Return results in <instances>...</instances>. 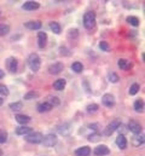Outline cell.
Instances as JSON below:
<instances>
[{
  "label": "cell",
  "mask_w": 145,
  "mask_h": 156,
  "mask_svg": "<svg viewBox=\"0 0 145 156\" xmlns=\"http://www.w3.org/2000/svg\"><path fill=\"white\" fill-rule=\"evenodd\" d=\"M83 26L87 29H92L96 26V13L93 11H88L83 16Z\"/></svg>",
  "instance_id": "6da1fadb"
},
{
  "label": "cell",
  "mask_w": 145,
  "mask_h": 156,
  "mask_svg": "<svg viewBox=\"0 0 145 156\" xmlns=\"http://www.w3.org/2000/svg\"><path fill=\"white\" fill-rule=\"evenodd\" d=\"M40 64H41L40 57L36 55V53H31V55L28 57V65H29V68L31 69L34 73H36V72H38L39 69H40Z\"/></svg>",
  "instance_id": "7a4b0ae2"
},
{
  "label": "cell",
  "mask_w": 145,
  "mask_h": 156,
  "mask_svg": "<svg viewBox=\"0 0 145 156\" xmlns=\"http://www.w3.org/2000/svg\"><path fill=\"white\" fill-rule=\"evenodd\" d=\"M24 138H26V141H27L28 143H31V144H39V143L42 142L44 135H42L40 132H31V133L24 135Z\"/></svg>",
  "instance_id": "3957f363"
},
{
  "label": "cell",
  "mask_w": 145,
  "mask_h": 156,
  "mask_svg": "<svg viewBox=\"0 0 145 156\" xmlns=\"http://www.w3.org/2000/svg\"><path fill=\"white\" fill-rule=\"evenodd\" d=\"M121 126V120H119V119H116V120H114L111 124H109L105 128H104V132H103V134L104 135H106V137H109V135H111L119 127Z\"/></svg>",
  "instance_id": "277c9868"
},
{
  "label": "cell",
  "mask_w": 145,
  "mask_h": 156,
  "mask_svg": "<svg viewBox=\"0 0 145 156\" xmlns=\"http://www.w3.org/2000/svg\"><path fill=\"white\" fill-rule=\"evenodd\" d=\"M45 146H53V145H56L57 144V135H54V134H47L42 138V142H41Z\"/></svg>",
  "instance_id": "5b68a950"
},
{
  "label": "cell",
  "mask_w": 145,
  "mask_h": 156,
  "mask_svg": "<svg viewBox=\"0 0 145 156\" xmlns=\"http://www.w3.org/2000/svg\"><path fill=\"white\" fill-rule=\"evenodd\" d=\"M102 103L104 104L105 107L111 108V107L115 105V98H114V96L110 94V93H105V94L102 97Z\"/></svg>",
  "instance_id": "8992f818"
},
{
  "label": "cell",
  "mask_w": 145,
  "mask_h": 156,
  "mask_svg": "<svg viewBox=\"0 0 145 156\" xmlns=\"http://www.w3.org/2000/svg\"><path fill=\"white\" fill-rule=\"evenodd\" d=\"M63 68H64L63 63L57 62V63H53V64H51L48 67V72H50V74H54V75H56V74H59L63 70Z\"/></svg>",
  "instance_id": "52a82bcc"
},
{
  "label": "cell",
  "mask_w": 145,
  "mask_h": 156,
  "mask_svg": "<svg viewBox=\"0 0 145 156\" xmlns=\"http://www.w3.org/2000/svg\"><path fill=\"white\" fill-rule=\"evenodd\" d=\"M128 128H130V131H131V132H133L134 134H139V133H141V131H143L141 125H140L139 122H137V121H134V120L130 121V124H128Z\"/></svg>",
  "instance_id": "ba28073f"
},
{
  "label": "cell",
  "mask_w": 145,
  "mask_h": 156,
  "mask_svg": "<svg viewBox=\"0 0 145 156\" xmlns=\"http://www.w3.org/2000/svg\"><path fill=\"white\" fill-rule=\"evenodd\" d=\"M47 44V34L45 31H39L38 34V45L40 48H44Z\"/></svg>",
  "instance_id": "9c48e42d"
},
{
  "label": "cell",
  "mask_w": 145,
  "mask_h": 156,
  "mask_svg": "<svg viewBox=\"0 0 145 156\" xmlns=\"http://www.w3.org/2000/svg\"><path fill=\"white\" fill-rule=\"evenodd\" d=\"M39 7H40V5L36 1H27L22 5V9L26 11H34V10H38Z\"/></svg>",
  "instance_id": "30bf717a"
},
{
  "label": "cell",
  "mask_w": 145,
  "mask_h": 156,
  "mask_svg": "<svg viewBox=\"0 0 145 156\" xmlns=\"http://www.w3.org/2000/svg\"><path fill=\"white\" fill-rule=\"evenodd\" d=\"M93 152L97 156H104V155H108L109 152H110V150H109V148L106 145H98L97 148H94Z\"/></svg>",
  "instance_id": "8fae6325"
},
{
  "label": "cell",
  "mask_w": 145,
  "mask_h": 156,
  "mask_svg": "<svg viewBox=\"0 0 145 156\" xmlns=\"http://www.w3.org/2000/svg\"><path fill=\"white\" fill-rule=\"evenodd\" d=\"M17 64H18V62H17V59L13 58V57H11V58H9V59L6 61L7 69H9L11 73H16V70H17Z\"/></svg>",
  "instance_id": "7c38bea8"
},
{
  "label": "cell",
  "mask_w": 145,
  "mask_h": 156,
  "mask_svg": "<svg viewBox=\"0 0 145 156\" xmlns=\"http://www.w3.org/2000/svg\"><path fill=\"white\" fill-rule=\"evenodd\" d=\"M24 27L30 29V30H38L41 28V22L40 21H29L24 24Z\"/></svg>",
  "instance_id": "4fadbf2b"
},
{
  "label": "cell",
  "mask_w": 145,
  "mask_h": 156,
  "mask_svg": "<svg viewBox=\"0 0 145 156\" xmlns=\"http://www.w3.org/2000/svg\"><path fill=\"white\" fill-rule=\"evenodd\" d=\"M116 145L120 148V149H126L127 148V139L123 134H120L117 138H116Z\"/></svg>",
  "instance_id": "5bb4252c"
},
{
  "label": "cell",
  "mask_w": 145,
  "mask_h": 156,
  "mask_svg": "<svg viewBox=\"0 0 145 156\" xmlns=\"http://www.w3.org/2000/svg\"><path fill=\"white\" fill-rule=\"evenodd\" d=\"M117 65H119V68L121 69V70H128V69L132 68L131 62H130V61H127V59H119Z\"/></svg>",
  "instance_id": "9a60e30c"
},
{
  "label": "cell",
  "mask_w": 145,
  "mask_h": 156,
  "mask_svg": "<svg viewBox=\"0 0 145 156\" xmlns=\"http://www.w3.org/2000/svg\"><path fill=\"white\" fill-rule=\"evenodd\" d=\"M65 85H67V81H65L64 79H58V80L54 81V83H53V89H54V90H57V91H62V90H64Z\"/></svg>",
  "instance_id": "2e32d148"
},
{
  "label": "cell",
  "mask_w": 145,
  "mask_h": 156,
  "mask_svg": "<svg viewBox=\"0 0 145 156\" xmlns=\"http://www.w3.org/2000/svg\"><path fill=\"white\" fill-rule=\"evenodd\" d=\"M31 133V128L30 127H27V126H20L16 128V134L18 135H27Z\"/></svg>",
  "instance_id": "e0dca14e"
},
{
  "label": "cell",
  "mask_w": 145,
  "mask_h": 156,
  "mask_svg": "<svg viewBox=\"0 0 145 156\" xmlns=\"http://www.w3.org/2000/svg\"><path fill=\"white\" fill-rule=\"evenodd\" d=\"M15 119H16L17 122L21 124V125H26V124H28L30 121V117L28 115H22V114H17Z\"/></svg>",
  "instance_id": "ac0fdd59"
},
{
  "label": "cell",
  "mask_w": 145,
  "mask_h": 156,
  "mask_svg": "<svg viewBox=\"0 0 145 156\" xmlns=\"http://www.w3.org/2000/svg\"><path fill=\"white\" fill-rule=\"evenodd\" d=\"M53 107L51 105V104L48 102H45V103H40L38 105V111L39 113H46V111H50Z\"/></svg>",
  "instance_id": "d6986e66"
},
{
  "label": "cell",
  "mask_w": 145,
  "mask_h": 156,
  "mask_svg": "<svg viewBox=\"0 0 145 156\" xmlns=\"http://www.w3.org/2000/svg\"><path fill=\"white\" fill-rule=\"evenodd\" d=\"M91 154V149L88 146H82V148H79L76 151H75V155L76 156H88Z\"/></svg>",
  "instance_id": "ffe728a7"
},
{
  "label": "cell",
  "mask_w": 145,
  "mask_h": 156,
  "mask_svg": "<svg viewBox=\"0 0 145 156\" xmlns=\"http://www.w3.org/2000/svg\"><path fill=\"white\" fill-rule=\"evenodd\" d=\"M134 110L137 113H143V110H144V102H143V99H138V100L134 102Z\"/></svg>",
  "instance_id": "44dd1931"
},
{
  "label": "cell",
  "mask_w": 145,
  "mask_h": 156,
  "mask_svg": "<svg viewBox=\"0 0 145 156\" xmlns=\"http://www.w3.org/2000/svg\"><path fill=\"white\" fill-rule=\"evenodd\" d=\"M71 69L74 70L75 73H81L83 70V65L80 63V62H74L71 64Z\"/></svg>",
  "instance_id": "7402d4cb"
},
{
  "label": "cell",
  "mask_w": 145,
  "mask_h": 156,
  "mask_svg": "<svg viewBox=\"0 0 145 156\" xmlns=\"http://www.w3.org/2000/svg\"><path fill=\"white\" fill-rule=\"evenodd\" d=\"M127 22H128L131 26H134V27L139 26V18L135 16H128L127 17Z\"/></svg>",
  "instance_id": "603a6c76"
},
{
  "label": "cell",
  "mask_w": 145,
  "mask_h": 156,
  "mask_svg": "<svg viewBox=\"0 0 145 156\" xmlns=\"http://www.w3.org/2000/svg\"><path fill=\"white\" fill-rule=\"evenodd\" d=\"M10 108L13 111H18V110H21L23 108V104H22V102H15V103L10 104Z\"/></svg>",
  "instance_id": "cb8c5ba5"
},
{
  "label": "cell",
  "mask_w": 145,
  "mask_h": 156,
  "mask_svg": "<svg viewBox=\"0 0 145 156\" xmlns=\"http://www.w3.org/2000/svg\"><path fill=\"white\" fill-rule=\"evenodd\" d=\"M50 28L54 34H59L61 33V26L57 22H51L50 23Z\"/></svg>",
  "instance_id": "d4e9b609"
},
{
  "label": "cell",
  "mask_w": 145,
  "mask_h": 156,
  "mask_svg": "<svg viewBox=\"0 0 145 156\" xmlns=\"http://www.w3.org/2000/svg\"><path fill=\"white\" fill-rule=\"evenodd\" d=\"M144 143V135H135L134 138H133V144L135 145V146H139V145H141Z\"/></svg>",
  "instance_id": "484cf974"
},
{
  "label": "cell",
  "mask_w": 145,
  "mask_h": 156,
  "mask_svg": "<svg viewBox=\"0 0 145 156\" xmlns=\"http://www.w3.org/2000/svg\"><path fill=\"white\" fill-rule=\"evenodd\" d=\"M10 31V27L6 24H0V37H4Z\"/></svg>",
  "instance_id": "4316f807"
},
{
  "label": "cell",
  "mask_w": 145,
  "mask_h": 156,
  "mask_svg": "<svg viewBox=\"0 0 145 156\" xmlns=\"http://www.w3.org/2000/svg\"><path fill=\"white\" fill-rule=\"evenodd\" d=\"M7 141V132L5 130H0V144H4Z\"/></svg>",
  "instance_id": "83f0119b"
},
{
  "label": "cell",
  "mask_w": 145,
  "mask_h": 156,
  "mask_svg": "<svg viewBox=\"0 0 145 156\" xmlns=\"http://www.w3.org/2000/svg\"><path fill=\"white\" fill-rule=\"evenodd\" d=\"M138 91H139V85H138V83H133V85L131 86V89H130V94H131V96H134V94L138 93Z\"/></svg>",
  "instance_id": "f1b7e54d"
},
{
  "label": "cell",
  "mask_w": 145,
  "mask_h": 156,
  "mask_svg": "<svg viewBox=\"0 0 145 156\" xmlns=\"http://www.w3.org/2000/svg\"><path fill=\"white\" fill-rule=\"evenodd\" d=\"M99 47L102 48V51H105V52H109V50H110V46H109V44L106 41H100Z\"/></svg>",
  "instance_id": "f546056e"
},
{
  "label": "cell",
  "mask_w": 145,
  "mask_h": 156,
  "mask_svg": "<svg viewBox=\"0 0 145 156\" xmlns=\"http://www.w3.org/2000/svg\"><path fill=\"white\" fill-rule=\"evenodd\" d=\"M98 104H89V105H87V111L88 113H96L98 110Z\"/></svg>",
  "instance_id": "4dcf8cb0"
},
{
  "label": "cell",
  "mask_w": 145,
  "mask_h": 156,
  "mask_svg": "<svg viewBox=\"0 0 145 156\" xmlns=\"http://www.w3.org/2000/svg\"><path fill=\"white\" fill-rule=\"evenodd\" d=\"M99 138H100L99 133H93V134L88 135V141L89 142H97V141H99Z\"/></svg>",
  "instance_id": "1f68e13d"
},
{
  "label": "cell",
  "mask_w": 145,
  "mask_h": 156,
  "mask_svg": "<svg viewBox=\"0 0 145 156\" xmlns=\"http://www.w3.org/2000/svg\"><path fill=\"white\" fill-rule=\"evenodd\" d=\"M109 81L113 82V83L117 82V81H119V76H117V74H115V73H110V74H109Z\"/></svg>",
  "instance_id": "d6a6232c"
},
{
  "label": "cell",
  "mask_w": 145,
  "mask_h": 156,
  "mask_svg": "<svg viewBox=\"0 0 145 156\" xmlns=\"http://www.w3.org/2000/svg\"><path fill=\"white\" fill-rule=\"evenodd\" d=\"M35 97H38V93L34 92V91H30V92H28V93L24 96V99L29 100V99H33V98H35Z\"/></svg>",
  "instance_id": "836d02e7"
},
{
  "label": "cell",
  "mask_w": 145,
  "mask_h": 156,
  "mask_svg": "<svg viewBox=\"0 0 145 156\" xmlns=\"http://www.w3.org/2000/svg\"><path fill=\"white\" fill-rule=\"evenodd\" d=\"M0 94H3V96H7L9 94V90L5 85H0Z\"/></svg>",
  "instance_id": "e575fe53"
},
{
  "label": "cell",
  "mask_w": 145,
  "mask_h": 156,
  "mask_svg": "<svg viewBox=\"0 0 145 156\" xmlns=\"http://www.w3.org/2000/svg\"><path fill=\"white\" fill-rule=\"evenodd\" d=\"M52 100H51V105H52V104H53V105H58V104H59V100H58V98L57 97H53V98H51Z\"/></svg>",
  "instance_id": "d590c367"
},
{
  "label": "cell",
  "mask_w": 145,
  "mask_h": 156,
  "mask_svg": "<svg viewBox=\"0 0 145 156\" xmlns=\"http://www.w3.org/2000/svg\"><path fill=\"white\" fill-rule=\"evenodd\" d=\"M4 75H5L4 70H1V69H0V79H1V78H4Z\"/></svg>",
  "instance_id": "8d00e7d4"
},
{
  "label": "cell",
  "mask_w": 145,
  "mask_h": 156,
  "mask_svg": "<svg viewBox=\"0 0 145 156\" xmlns=\"http://www.w3.org/2000/svg\"><path fill=\"white\" fill-rule=\"evenodd\" d=\"M3 103H4V99H3L1 97H0V107H1V105H3Z\"/></svg>",
  "instance_id": "74e56055"
},
{
  "label": "cell",
  "mask_w": 145,
  "mask_h": 156,
  "mask_svg": "<svg viewBox=\"0 0 145 156\" xmlns=\"http://www.w3.org/2000/svg\"><path fill=\"white\" fill-rule=\"evenodd\" d=\"M0 156H3V151L1 150H0Z\"/></svg>",
  "instance_id": "f35d334b"
}]
</instances>
